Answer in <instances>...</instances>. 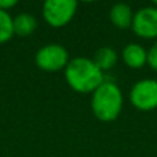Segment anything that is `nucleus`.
Returning a JSON list of instances; mask_svg holds the SVG:
<instances>
[{"instance_id": "obj_1", "label": "nucleus", "mask_w": 157, "mask_h": 157, "mask_svg": "<svg viewBox=\"0 0 157 157\" xmlns=\"http://www.w3.org/2000/svg\"><path fill=\"white\" fill-rule=\"evenodd\" d=\"M63 72L68 86L78 94H92L105 81L103 72L87 57L71 59Z\"/></svg>"}, {"instance_id": "obj_2", "label": "nucleus", "mask_w": 157, "mask_h": 157, "mask_svg": "<svg viewBox=\"0 0 157 157\" xmlns=\"http://www.w3.org/2000/svg\"><path fill=\"white\" fill-rule=\"evenodd\" d=\"M124 98L120 87L113 81H103L91 94V110L102 123H112L120 116Z\"/></svg>"}, {"instance_id": "obj_3", "label": "nucleus", "mask_w": 157, "mask_h": 157, "mask_svg": "<svg viewBox=\"0 0 157 157\" xmlns=\"http://www.w3.org/2000/svg\"><path fill=\"white\" fill-rule=\"evenodd\" d=\"M77 13V2L75 0H47L43 3L41 14L44 21L51 28L59 29L71 24Z\"/></svg>"}, {"instance_id": "obj_4", "label": "nucleus", "mask_w": 157, "mask_h": 157, "mask_svg": "<svg viewBox=\"0 0 157 157\" xmlns=\"http://www.w3.org/2000/svg\"><path fill=\"white\" fill-rule=\"evenodd\" d=\"M69 61V52L62 44L50 43L40 47L35 55V62L40 71L47 73L65 71Z\"/></svg>"}, {"instance_id": "obj_5", "label": "nucleus", "mask_w": 157, "mask_h": 157, "mask_svg": "<svg viewBox=\"0 0 157 157\" xmlns=\"http://www.w3.org/2000/svg\"><path fill=\"white\" fill-rule=\"evenodd\" d=\"M131 105L141 112H150L157 109V80L144 78L131 87L128 95Z\"/></svg>"}, {"instance_id": "obj_6", "label": "nucleus", "mask_w": 157, "mask_h": 157, "mask_svg": "<svg viewBox=\"0 0 157 157\" xmlns=\"http://www.w3.org/2000/svg\"><path fill=\"white\" fill-rule=\"evenodd\" d=\"M131 29L141 39H157V8L155 6H146L136 10L134 13Z\"/></svg>"}, {"instance_id": "obj_7", "label": "nucleus", "mask_w": 157, "mask_h": 157, "mask_svg": "<svg viewBox=\"0 0 157 157\" xmlns=\"http://www.w3.org/2000/svg\"><path fill=\"white\" fill-rule=\"evenodd\" d=\"M123 62L131 69H142L147 65V50L136 43H128L121 51Z\"/></svg>"}, {"instance_id": "obj_8", "label": "nucleus", "mask_w": 157, "mask_h": 157, "mask_svg": "<svg viewBox=\"0 0 157 157\" xmlns=\"http://www.w3.org/2000/svg\"><path fill=\"white\" fill-rule=\"evenodd\" d=\"M109 19L119 29H130L134 19V11L127 3H116L109 10Z\"/></svg>"}, {"instance_id": "obj_9", "label": "nucleus", "mask_w": 157, "mask_h": 157, "mask_svg": "<svg viewBox=\"0 0 157 157\" xmlns=\"http://www.w3.org/2000/svg\"><path fill=\"white\" fill-rule=\"evenodd\" d=\"M13 28L14 36L19 37H28L30 36L37 28V21L29 13H21L13 18Z\"/></svg>"}, {"instance_id": "obj_10", "label": "nucleus", "mask_w": 157, "mask_h": 157, "mask_svg": "<svg viewBox=\"0 0 157 157\" xmlns=\"http://www.w3.org/2000/svg\"><path fill=\"white\" fill-rule=\"evenodd\" d=\"M94 63L105 73L106 71H110L116 66L117 61H119V55H117L116 50L112 47H101L95 51L94 58H91Z\"/></svg>"}, {"instance_id": "obj_11", "label": "nucleus", "mask_w": 157, "mask_h": 157, "mask_svg": "<svg viewBox=\"0 0 157 157\" xmlns=\"http://www.w3.org/2000/svg\"><path fill=\"white\" fill-rule=\"evenodd\" d=\"M14 36L13 28V17L10 13L0 10V44L10 41Z\"/></svg>"}, {"instance_id": "obj_12", "label": "nucleus", "mask_w": 157, "mask_h": 157, "mask_svg": "<svg viewBox=\"0 0 157 157\" xmlns=\"http://www.w3.org/2000/svg\"><path fill=\"white\" fill-rule=\"evenodd\" d=\"M147 65L150 66L152 71L157 72V40L147 50Z\"/></svg>"}, {"instance_id": "obj_13", "label": "nucleus", "mask_w": 157, "mask_h": 157, "mask_svg": "<svg viewBox=\"0 0 157 157\" xmlns=\"http://www.w3.org/2000/svg\"><path fill=\"white\" fill-rule=\"evenodd\" d=\"M17 4H18L17 0H0V10L10 13L11 8H14Z\"/></svg>"}, {"instance_id": "obj_14", "label": "nucleus", "mask_w": 157, "mask_h": 157, "mask_svg": "<svg viewBox=\"0 0 157 157\" xmlns=\"http://www.w3.org/2000/svg\"><path fill=\"white\" fill-rule=\"evenodd\" d=\"M152 6H155V7L157 8V0H155V2H153V4Z\"/></svg>"}]
</instances>
